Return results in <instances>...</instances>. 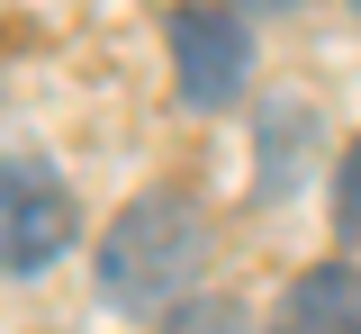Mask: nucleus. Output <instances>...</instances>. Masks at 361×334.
<instances>
[{
    "label": "nucleus",
    "instance_id": "nucleus-7",
    "mask_svg": "<svg viewBox=\"0 0 361 334\" xmlns=\"http://www.w3.org/2000/svg\"><path fill=\"white\" fill-rule=\"evenodd\" d=\"M253 9H298V0H253Z\"/></svg>",
    "mask_w": 361,
    "mask_h": 334
},
{
    "label": "nucleus",
    "instance_id": "nucleus-6",
    "mask_svg": "<svg viewBox=\"0 0 361 334\" xmlns=\"http://www.w3.org/2000/svg\"><path fill=\"white\" fill-rule=\"evenodd\" d=\"M334 235L361 244V136L343 144V163H334Z\"/></svg>",
    "mask_w": 361,
    "mask_h": 334
},
{
    "label": "nucleus",
    "instance_id": "nucleus-2",
    "mask_svg": "<svg viewBox=\"0 0 361 334\" xmlns=\"http://www.w3.org/2000/svg\"><path fill=\"white\" fill-rule=\"evenodd\" d=\"M73 244V190L45 163H0V280H27Z\"/></svg>",
    "mask_w": 361,
    "mask_h": 334
},
{
    "label": "nucleus",
    "instance_id": "nucleus-5",
    "mask_svg": "<svg viewBox=\"0 0 361 334\" xmlns=\"http://www.w3.org/2000/svg\"><path fill=\"white\" fill-rule=\"evenodd\" d=\"M163 334H253V316L235 298H180L172 316H163Z\"/></svg>",
    "mask_w": 361,
    "mask_h": 334
},
{
    "label": "nucleus",
    "instance_id": "nucleus-3",
    "mask_svg": "<svg viewBox=\"0 0 361 334\" xmlns=\"http://www.w3.org/2000/svg\"><path fill=\"white\" fill-rule=\"evenodd\" d=\"M244 73H253V37H244L235 9H217V0L172 9V82L190 109H226L244 91Z\"/></svg>",
    "mask_w": 361,
    "mask_h": 334
},
{
    "label": "nucleus",
    "instance_id": "nucleus-4",
    "mask_svg": "<svg viewBox=\"0 0 361 334\" xmlns=\"http://www.w3.org/2000/svg\"><path fill=\"white\" fill-rule=\"evenodd\" d=\"M271 334H361V271L353 262H316L307 280L271 307Z\"/></svg>",
    "mask_w": 361,
    "mask_h": 334
},
{
    "label": "nucleus",
    "instance_id": "nucleus-1",
    "mask_svg": "<svg viewBox=\"0 0 361 334\" xmlns=\"http://www.w3.org/2000/svg\"><path fill=\"white\" fill-rule=\"evenodd\" d=\"M199 262H208V217L180 190H145L118 208V226L99 244V298L118 316H172L199 280Z\"/></svg>",
    "mask_w": 361,
    "mask_h": 334
}]
</instances>
